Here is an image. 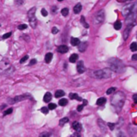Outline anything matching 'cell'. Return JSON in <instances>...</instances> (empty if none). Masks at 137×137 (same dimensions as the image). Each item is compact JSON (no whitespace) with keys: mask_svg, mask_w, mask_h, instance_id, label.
<instances>
[{"mask_svg":"<svg viewBox=\"0 0 137 137\" xmlns=\"http://www.w3.org/2000/svg\"><path fill=\"white\" fill-rule=\"evenodd\" d=\"M108 67L111 70L114 71H121L122 69L124 68V64L121 62V60L116 58H112L108 60Z\"/></svg>","mask_w":137,"mask_h":137,"instance_id":"6da1fadb","label":"cell"},{"mask_svg":"<svg viewBox=\"0 0 137 137\" xmlns=\"http://www.w3.org/2000/svg\"><path fill=\"white\" fill-rule=\"evenodd\" d=\"M94 76L96 79H107L112 76V71L107 68L99 70V71H95L94 72Z\"/></svg>","mask_w":137,"mask_h":137,"instance_id":"7a4b0ae2","label":"cell"},{"mask_svg":"<svg viewBox=\"0 0 137 137\" xmlns=\"http://www.w3.org/2000/svg\"><path fill=\"white\" fill-rule=\"evenodd\" d=\"M35 7H32L31 9L29 10L27 15L29 18V22H30L31 26L32 28H35L36 26H37V19H36L35 14Z\"/></svg>","mask_w":137,"mask_h":137,"instance_id":"3957f363","label":"cell"},{"mask_svg":"<svg viewBox=\"0 0 137 137\" xmlns=\"http://www.w3.org/2000/svg\"><path fill=\"white\" fill-rule=\"evenodd\" d=\"M136 9H137V4L136 3H129V4L126 5V6L123 8L122 14H124V16L127 17L128 14L135 12V11H136Z\"/></svg>","mask_w":137,"mask_h":137,"instance_id":"277c9868","label":"cell"},{"mask_svg":"<svg viewBox=\"0 0 137 137\" xmlns=\"http://www.w3.org/2000/svg\"><path fill=\"white\" fill-rule=\"evenodd\" d=\"M104 18H105L104 11H103V10H101V11H100L96 14V15L95 16V19H94V22H95V24L101 23L104 20Z\"/></svg>","mask_w":137,"mask_h":137,"instance_id":"5b68a950","label":"cell"},{"mask_svg":"<svg viewBox=\"0 0 137 137\" xmlns=\"http://www.w3.org/2000/svg\"><path fill=\"white\" fill-rule=\"evenodd\" d=\"M135 19H136V14H135V12L128 14V15L127 16V19H126L127 25V26H134Z\"/></svg>","mask_w":137,"mask_h":137,"instance_id":"8992f818","label":"cell"},{"mask_svg":"<svg viewBox=\"0 0 137 137\" xmlns=\"http://www.w3.org/2000/svg\"><path fill=\"white\" fill-rule=\"evenodd\" d=\"M28 98H31V95H28V94H25V95H19V96H16V97H14V99H12V100L10 101V103H17V102H19V101L26 100V99H28Z\"/></svg>","mask_w":137,"mask_h":137,"instance_id":"52a82bcc","label":"cell"},{"mask_svg":"<svg viewBox=\"0 0 137 137\" xmlns=\"http://www.w3.org/2000/svg\"><path fill=\"white\" fill-rule=\"evenodd\" d=\"M77 71H78L79 73H83L85 71V67H84V65H83V61H79L78 65H77Z\"/></svg>","mask_w":137,"mask_h":137,"instance_id":"ba28073f","label":"cell"},{"mask_svg":"<svg viewBox=\"0 0 137 137\" xmlns=\"http://www.w3.org/2000/svg\"><path fill=\"white\" fill-rule=\"evenodd\" d=\"M58 51L59 53H61V54H64V53L68 51V47L65 45H61L58 47Z\"/></svg>","mask_w":137,"mask_h":137,"instance_id":"9c48e42d","label":"cell"},{"mask_svg":"<svg viewBox=\"0 0 137 137\" xmlns=\"http://www.w3.org/2000/svg\"><path fill=\"white\" fill-rule=\"evenodd\" d=\"M72 127L76 131H80L82 129V125L79 122H74L72 124Z\"/></svg>","mask_w":137,"mask_h":137,"instance_id":"30bf717a","label":"cell"},{"mask_svg":"<svg viewBox=\"0 0 137 137\" xmlns=\"http://www.w3.org/2000/svg\"><path fill=\"white\" fill-rule=\"evenodd\" d=\"M51 98H52L51 94H50V92H47L44 95V96H43V101H44L45 103H48L50 101Z\"/></svg>","mask_w":137,"mask_h":137,"instance_id":"8fae6325","label":"cell"},{"mask_svg":"<svg viewBox=\"0 0 137 137\" xmlns=\"http://www.w3.org/2000/svg\"><path fill=\"white\" fill-rule=\"evenodd\" d=\"M69 97H70V99H71V100H79V101L83 100H82V98L79 97L76 93H71L69 95Z\"/></svg>","mask_w":137,"mask_h":137,"instance_id":"7c38bea8","label":"cell"},{"mask_svg":"<svg viewBox=\"0 0 137 137\" xmlns=\"http://www.w3.org/2000/svg\"><path fill=\"white\" fill-rule=\"evenodd\" d=\"M132 26H127V28L125 30L124 33V38L125 40H126L127 38V37H128L129 34H130V32H131V28L132 27Z\"/></svg>","mask_w":137,"mask_h":137,"instance_id":"4fadbf2b","label":"cell"},{"mask_svg":"<svg viewBox=\"0 0 137 137\" xmlns=\"http://www.w3.org/2000/svg\"><path fill=\"white\" fill-rule=\"evenodd\" d=\"M74 13L75 14H79V12L81 11V10H82V5L80 3H78V4H76L75 6H74Z\"/></svg>","mask_w":137,"mask_h":137,"instance_id":"5bb4252c","label":"cell"},{"mask_svg":"<svg viewBox=\"0 0 137 137\" xmlns=\"http://www.w3.org/2000/svg\"><path fill=\"white\" fill-rule=\"evenodd\" d=\"M87 46V43H86V42L80 43H79V50H80L81 52H83L84 50H86Z\"/></svg>","mask_w":137,"mask_h":137,"instance_id":"9a60e30c","label":"cell"},{"mask_svg":"<svg viewBox=\"0 0 137 137\" xmlns=\"http://www.w3.org/2000/svg\"><path fill=\"white\" fill-rule=\"evenodd\" d=\"M71 43L72 46H78L79 43H80V41H79V39L78 38L72 37L71 38Z\"/></svg>","mask_w":137,"mask_h":137,"instance_id":"2e32d148","label":"cell"},{"mask_svg":"<svg viewBox=\"0 0 137 137\" xmlns=\"http://www.w3.org/2000/svg\"><path fill=\"white\" fill-rule=\"evenodd\" d=\"M78 58H79V56H78V55H77V54H72L69 58V61L74 63V62H75L77 61Z\"/></svg>","mask_w":137,"mask_h":137,"instance_id":"e0dca14e","label":"cell"},{"mask_svg":"<svg viewBox=\"0 0 137 137\" xmlns=\"http://www.w3.org/2000/svg\"><path fill=\"white\" fill-rule=\"evenodd\" d=\"M52 57H53L52 53H47V54L45 55V62H47V63H49V62L51 61Z\"/></svg>","mask_w":137,"mask_h":137,"instance_id":"ac0fdd59","label":"cell"},{"mask_svg":"<svg viewBox=\"0 0 137 137\" xmlns=\"http://www.w3.org/2000/svg\"><path fill=\"white\" fill-rule=\"evenodd\" d=\"M64 95H65V93H64L63 91H62V90H59V91H57L56 92H55V98H60V97H62V96H63Z\"/></svg>","mask_w":137,"mask_h":137,"instance_id":"d6986e66","label":"cell"},{"mask_svg":"<svg viewBox=\"0 0 137 137\" xmlns=\"http://www.w3.org/2000/svg\"><path fill=\"white\" fill-rule=\"evenodd\" d=\"M121 27H122V23L120 21H116L114 23V28L115 30H120Z\"/></svg>","mask_w":137,"mask_h":137,"instance_id":"ffe728a7","label":"cell"},{"mask_svg":"<svg viewBox=\"0 0 137 137\" xmlns=\"http://www.w3.org/2000/svg\"><path fill=\"white\" fill-rule=\"evenodd\" d=\"M105 103H106V99L103 98V97H101V98H100V99H98L97 102H96L97 105H100V106L104 104Z\"/></svg>","mask_w":137,"mask_h":137,"instance_id":"44dd1931","label":"cell"},{"mask_svg":"<svg viewBox=\"0 0 137 137\" xmlns=\"http://www.w3.org/2000/svg\"><path fill=\"white\" fill-rule=\"evenodd\" d=\"M68 121H69V119H68V118H67V117L62 118V119H61L59 120V125H60V126H63V125Z\"/></svg>","mask_w":137,"mask_h":137,"instance_id":"7402d4cb","label":"cell"},{"mask_svg":"<svg viewBox=\"0 0 137 137\" xmlns=\"http://www.w3.org/2000/svg\"><path fill=\"white\" fill-rule=\"evenodd\" d=\"M59 104L60 106L64 107V106H66L67 104V99H61V100H59Z\"/></svg>","mask_w":137,"mask_h":137,"instance_id":"603a6c76","label":"cell"},{"mask_svg":"<svg viewBox=\"0 0 137 137\" xmlns=\"http://www.w3.org/2000/svg\"><path fill=\"white\" fill-rule=\"evenodd\" d=\"M130 48H131V51H136L137 50V43H132L131 46H130Z\"/></svg>","mask_w":137,"mask_h":137,"instance_id":"cb8c5ba5","label":"cell"},{"mask_svg":"<svg viewBox=\"0 0 137 137\" xmlns=\"http://www.w3.org/2000/svg\"><path fill=\"white\" fill-rule=\"evenodd\" d=\"M81 23H82V24H83V26H84V27H86V28H88L89 27V25L86 23L85 19H84L83 16L81 17Z\"/></svg>","mask_w":137,"mask_h":137,"instance_id":"d4e9b609","label":"cell"},{"mask_svg":"<svg viewBox=\"0 0 137 137\" xmlns=\"http://www.w3.org/2000/svg\"><path fill=\"white\" fill-rule=\"evenodd\" d=\"M61 13H62V14L63 16H67V14H68V13H69V10H68V8H63L61 11Z\"/></svg>","mask_w":137,"mask_h":137,"instance_id":"484cf974","label":"cell"},{"mask_svg":"<svg viewBox=\"0 0 137 137\" xmlns=\"http://www.w3.org/2000/svg\"><path fill=\"white\" fill-rule=\"evenodd\" d=\"M115 91H116V88H115V87H111L109 89H107V95H111V94L114 93Z\"/></svg>","mask_w":137,"mask_h":137,"instance_id":"4316f807","label":"cell"},{"mask_svg":"<svg viewBox=\"0 0 137 137\" xmlns=\"http://www.w3.org/2000/svg\"><path fill=\"white\" fill-rule=\"evenodd\" d=\"M26 28H27V25H26V24H20V25L18 26V29H19L20 31L25 30Z\"/></svg>","mask_w":137,"mask_h":137,"instance_id":"83f0119b","label":"cell"},{"mask_svg":"<svg viewBox=\"0 0 137 137\" xmlns=\"http://www.w3.org/2000/svg\"><path fill=\"white\" fill-rule=\"evenodd\" d=\"M12 112H13V109H12V108H9V109H7L6 111H5V112H3V115H10V114H11Z\"/></svg>","mask_w":137,"mask_h":137,"instance_id":"f1b7e54d","label":"cell"},{"mask_svg":"<svg viewBox=\"0 0 137 137\" xmlns=\"http://www.w3.org/2000/svg\"><path fill=\"white\" fill-rule=\"evenodd\" d=\"M56 104H55V103H50L49 105H48V108H49L50 110H54V109H55V108H56Z\"/></svg>","mask_w":137,"mask_h":137,"instance_id":"f546056e","label":"cell"},{"mask_svg":"<svg viewBox=\"0 0 137 137\" xmlns=\"http://www.w3.org/2000/svg\"><path fill=\"white\" fill-rule=\"evenodd\" d=\"M41 112H42L43 114H47L48 112H49V108L46 107H43L41 108Z\"/></svg>","mask_w":137,"mask_h":137,"instance_id":"4dcf8cb0","label":"cell"},{"mask_svg":"<svg viewBox=\"0 0 137 137\" xmlns=\"http://www.w3.org/2000/svg\"><path fill=\"white\" fill-rule=\"evenodd\" d=\"M27 59H28V55H25V56L20 60V63H23V62H25Z\"/></svg>","mask_w":137,"mask_h":137,"instance_id":"1f68e13d","label":"cell"},{"mask_svg":"<svg viewBox=\"0 0 137 137\" xmlns=\"http://www.w3.org/2000/svg\"><path fill=\"white\" fill-rule=\"evenodd\" d=\"M11 35V32H8L6 34H4L3 36H2V38H8Z\"/></svg>","mask_w":137,"mask_h":137,"instance_id":"d6a6232c","label":"cell"},{"mask_svg":"<svg viewBox=\"0 0 137 137\" xmlns=\"http://www.w3.org/2000/svg\"><path fill=\"white\" fill-rule=\"evenodd\" d=\"M41 14H43V16L46 17V16L47 15V14H48V13H47V11H46L45 9H42V11H41Z\"/></svg>","mask_w":137,"mask_h":137,"instance_id":"836d02e7","label":"cell"},{"mask_svg":"<svg viewBox=\"0 0 137 137\" xmlns=\"http://www.w3.org/2000/svg\"><path fill=\"white\" fill-rule=\"evenodd\" d=\"M51 32H52V34H57L58 32H59V29H58L57 27H53L52 28V30H51Z\"/></svg>","mask_w":137,"mask_h":137,"instance_id":"e575fe53","label":"cell"},{"mask_svg":"<svg viewBox=\"0 0 137 137\" xmlns=\"http://www.w3.org/2000/svg\"><path fill=\"white\" fill-rule=\"evenodd\" d=\"M107 125H108V127H110V129H111V130H113V129H114V127H115V124H113V123H108Z\"/></svg>","mask_w":137,"mask_h":137,"instance_id":"d590c367","label":"cell"},{"mask_svg":"<svg viewBox=\"0 0 137 137\" xmlns=\"http://www.w3.org/2000/svg\"><path fill=\"white\" fill-rule=\"evenodd\" d=\"M83 106H84V105H83V104L79 105L78 107H77V111H78V112H81V111L83 110Z\"/></svg>","mask_w":137,"mask_h":137,"instance_id":"8d00e7d4","label":"cell"},{"mask_svg":"<svg viewBox=\"0 0 137 137\" xmlns=\"http://www.w3.org/2000/svg\"><path fill=\"white\" fill-rule=\"evenodd\" d=\"M36 62H37V61H36V59H31V62H30V63H29V65H30V66H32V65H34V64L36 63Z\"/></svg>","mask_w":137,"mask_h":137,"instance_id":"74e56055","label":"cell"},{"mask_svg":"<svg viewBox=\"0 0 137 137\" xmlns=\"http://www.w3.org/2000/svg\"><path fill=\"white\" fill-rule=\"evenodd\" d=\"M50 136V133H47V132H45V133H42V134H40V136Z\"/></svg>","mask_w":137,"mask_h":137,"instance_id":"f35d334b","label":"cell"},{"mask_svg":"<svg viewBox=\"0 0 137 137\" xmlns=\"http://www.w3.org/2000/svg\"><path fill=\"white\" fill-rule=\"evenodd\" d=\"M15 2H16V4H18V5H22L23 3V0H16Z\"/></svg>","mask_w":137,"mask_h":137,"instance_id":"ab89813d","label":"cell"},{"mask_svg":"<svg viewBox=\"0 0 137 137\" xmlns=\"http://www.w3.org/2000/svg\"><path fill=\"white\" fill-rule=\"evenodd\" d=\"M133 100H134V102L136 103H137V94H135V95H133Z\"/></svg>","mask_w":137,"mask_h":137,"instance_id":"60d3db41","label":"cell"},{"mask_svg":"<svg viewBox=\"0 0 137 137\" xmlns=\"http://www.w3.org/2000/svg\"><path fill=\"white\" fill-rule=\"evenodd\" d=\"M132 59H133V60H137V55H132Z\"/></svg>","mask_w":137,"mask_h":137,"instance_id":"b9f144b4","label":"cell"},{"mask_svg":"<svg viewBox=\"0 0 137 137\" xmlns=\"http://www.w3.org/2000/svg\"><path fill=\"white\" fill-rule=\"evenodd\" d=\"M118 2H127V1H130V0H117Z\"/></svg>","mask_w":137,"mask_h":137,"instance_id":"7bdbcfd3","label":"cell"},{"mask_svg":"<svg viewBox=\"0 0 137 137\" xmlns=\"http://www.w3.org/2000/svg\"><path fill=\"white\" fill-rule=\"evenodd\" d=\"M83 104H84V105L87 104V100H83Z\"/></svg>","mask_w":137,"mask_h":137,"instance_id":"ee69618b","label":"cell"},{"mask_svg":"<svg viewBox=\"0 0 137 137\" xmlns=\"http://www.w3.org/2000/svg\"><path fill=\"white\" fill-rule=\"evenodd\" d=\"M59 2H61V1H63V0H58Z\"/></svg>","mask_w":137,"mask_h":137,"instance_id":"f6af8a7d","label":"cell"}]
</instances>
